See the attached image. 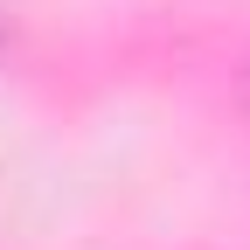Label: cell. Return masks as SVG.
I'll return each instance as SVG.
<instances>
[{
  "label": "cell",
  "instance_id": "obj_1",
  "mask_svg": "<svg viewBox=\"0 0 250 250\" xmlns=\"http://www.w3.org/2000/svg\"><path fill=\"white\" fill-rule=\"evenodd\" d=\"M243 98H250V70H243Z\"/></svg>",
  "mask_w": 250,
  "mask_h": 250
}]
</instances>
